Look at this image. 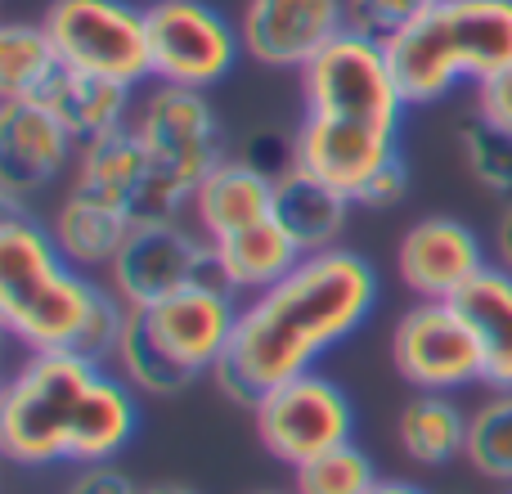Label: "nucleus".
<instances>
[{"label":"nucleus","mask_w":512,"mask_h":494,"mask_svg":"<svg viewBox=\"0 0 512 494\" xmlns=\"http://www.w3.org/2000/svg\"><path fill=\"white\" fill-rule=\"evenodd\" d=\"M468 468L512 490V391H490L468 414Z\"/></svg>","instance_id":"393cba45"},{"label":"nucleus","mask_w":512,"mask_h":494,"mask_svg":"<svg viewBox=\"0 0 512 494\" xmlns=\"http://www.w3.org/2000/svg\"><path fill=\"white\" fill-rule=\"evenodd\" d=\"M41 27L50 32L63 68L122 81L131 90L153 81L149 27L144 5L135 0H50Z\"/></svg>","instance_id":"0eeeda50"},{"label":"nucleus","mask_w":512,"mask_h":494,"mask_svg":"<svg viewBox=\"0 0 512 494\" xmlns=\"http://www.w3.org/2000/svg\"><path fill=\"white\" fill-rule=\"evenodd\" d=\"M391 364L414 391L481 387V351L454 301H414L391 328Z\"/></svg>","instance_id":"9b49d317"},{"label":"nucleus","mask_w":512,"mask_h":494,"mask_svg":"<svg viewBox=\"0 0 512 494\" xmlns=\"http://www.w3.org/2000/svg\"><path fill=\"white\" fill-rule=\"evenodd\" d=\"M508 494H512V490H508Z\"/></svg>","instance_id":"e433bc0d"},{"label":"nucleus","mask_w":512,"mask_h":494,"mask_svg":"<svg viewBox=\"0 0 512 494\" xmlns=\"http://www.w3.org/2000/svg\"><path fill=\"white\" fill-rule=\"evenodd\" d=\"M490 265L512 274V203L499 207L495 230H490Z\"/></svg>","instance_id":"473e14b6"},{"label":"nucleus","mask_w":512,"mask_h":494,"mask_svg":"<svg viewBox=\"0 0 512 494\" xmlns=\"http://www.w3.org/2000/svg\"><path fill=\"white\" fill-rule=\"evenodd\" d=\"M77 135L41 99H0V198L27 207L77 167Z\"/></svg>","instance_id":"ddd939ff"},{"label":"nucleus","mask_w":512,"mask_h":494,"mask_svg":"<svg viewBox=\"0 0 512 494\" xmlns=\"http://www.w3.org/2000/svg\"><path fill=\"white\" fill-rule=\"evenodd\" d=\"M59 68V50L41 23L0 27V99H36Z\"/></svg>","instance_id":"b1692460"},{"label":"nucleus","mask_w":512,"mask_h":494,"mask_svg":"<svg viewBox=\"0 0 512 494\" xmlns=\"http://www.w3.org/2000/svg\"><path fill=\"white\" fill-rule=\"evenodd\" d=\"M252 423H256V441L283 468H301V463L355 441L351 396H346L342 382H333L319 369L265 391L252 405Z\"/></svg>","instance_id":"1a4fd4ad"},{"label":"nucleus","mask_w":512,"mask_h":494,"mask_svg":"<svg viewBox=\"0 0 512 494\" xmlns=\"http://www.w3.org/2000/svg\"><path fill=\"white\" fill-rule=\"evenodd\" d=\"M243 297L221 283H194L171 297H162L149 310H131L149 342L189 378H212L216 364L230 355L234 328H239Z\"/></svg>","instance_id":"f8f14e48"},{"label":"nucleus","mask_w":512,"mask_h":494,"mask_svg":"<svg viewBox=\"0 0 512 494\" xmlns=\"http://www.w3.org/2000/svg\"><path fill=\"white\" fill-rule=\"evenodd\" d=\"M126 301L104 279L77 270L54 247L45 221L27 207L0 216V324L27 355L72 351L81 360L113 364Z\"/></svg>","instance_id":"20e7f679"},{"label":"nucleus","mask_w":512,"mask_h":494,"mask_svg":"<svg viewBox=\"0 0 512 494\" xmlns=\"http://www.w3.org/2000/svg\"><path fill=\"white\" fill-rule=\"evenodd\" d=\"M252 494H297V490H252Z\"/></svg>","instance_id":"c9c22d12"},{"label":"nucleus","mask_w":512,"mask_h":494,"mask_svg":"<svg viewBox=\"0 0 512 494\" xmlns=\"http://www.w3.org/2000/svg\"><path fill=\"white\" fill-rule=\"evenodd\" d=\"M63 494H140V486H135L117 463H90V468L72 472V481L63 486Z\"/></svg>","instance_id":"2f4dec72"},{"label":"nucleus","mask_w":512,"mask_h":494,"mask_svg":"<svg viewBox=\"0 0 512 494\" xmlns=\"http://www.w3.org/2000/svg\"><path fill=\"white\" fill-rule=\"evenodd\" d=\"M490 270V239L459 216H418L396 243V274L418 301H454Z\"/></svg>","instance_id":"2eb2a0df"},{"label":"nucleus","mask_w":512,"mask_h":494,"mask_svg":"<svg viewBox=\"0 0 512 494\" xmlns=\"http://www.w3.org/2000/svg\"><path fill=\"white\" fill-rule=\"evenodd\" d=\"M382 45L409 108L445 104L454 90L512 68V0H436Z\"/></svg>","instance_id":"39448f33"},{"label":"nucleus","mask_w":512,"mask_h":494,"mask_svg":"<svg viewBox=\"0 0 512 494\" xmlns=\"http://www.w3.org/2000/svg\"><path fill=\"white\" fill-rule=\"evenodd\" d=\"M144 27L158 86L212 90L239 68V59H248L239 18L216 9L212 0H149Z\"/></svg>","instance_id":"6e6552de"},{"label":"nucleus","mask_w":512,"mask_h":494,"mask_svg":"<svg viewBox=\"0 0 512 494\" xmlns=\"http://www.w3.org/2000/svg\"><path fill=\"white\" fill-rule=\"evenodd\" d=\"M396 445L418 468H450L468 454V409L441 391H414L396 414Z\"/></svg>","instance_id":"5701e85b"},{"label":"nucleus","mask_w":512,"mask_h":494,"mask_svg":"<svg viewBox=\"0 0 512 494\" xmlns=\"http://www.w3.org/2000/svg\"><path fill=\"white\" fill-rule=\"evenodd\" d=\"M131 126L153 167V198L144 221H180V212H189L194 189L230 158L225 126L212 99L207 90H180L153 81L149 95L135 99Z\"/></svg>","instance_id":"423d86ee"},{"label":"nucleus","mask_w":512,"mask_h":494,"mask_svg":"<svg viewBox=\"0 0 512 494\" xmlns=\"http://www.w3.org/2000/svg\"><path fill=\"white\" fill-rule=\"evenodd\" d=\"M45 230H50L54 247H59L77 270L95 274V270H108L113 256L122 252V243L131 239L135 216L126 212V207L104 203V198L81 194V189L68 185V194L54 203Z\"/></svg>","instance_id":"a211bd4d"},{"label":"nucleus","mask_w":512,"mask_h":494,"mask_svg":"<svg viewBox=\"0 0 512 494\" xmlns=\"http://www.w3.org/2000/svg\"><path fill=\"white\" fill-rule=\"evenodd\" d=\"M346 27V0H243L239 9L243 54L270 72H301Z\"/></svg>","instance_id":"4468645a"},{"label":"nucleus","mask_w":512,"mask_h":494,"mask_svg":"<svg viewBox=\"0 0 512 494\" xmlns=\"http://www.w3.org/2000/svg\"><path fill=\"white\" fill-rule=\"evenodd\" d=\"M140 494H198V490L180 486V481H149V486H140Z\"/></svg>","instance_id":"f704fd0d"},{"label":"nucleus","mask_w":512,"mask_h":494,"mask_svg":"<svg viewBox=\"0 0 512 494\" xmlns=\"http://www.w3.org/2000/svg\"><path fill=\"white\" fill-rule=\"evenodd\" d=\"M481 351V387L512 391V274L490 265L454 297Z\"/></svg>","instance_id":"6ab92c4d"},{"label":"nucleus","mask_w":512,"mask_h":494,"mask_svg":"<svg viewBox=\"0 0 512 494\" xmlns=\"http://www.w3.org/2000/svg\"><path fill=\"white\" fill-rule=\"evenodd\" d=\"M140 432V396L113 364L72 351L27 355L0 391V454L14 468L117 463Z\"/></svg>","instance_id":"7ed1b4c3"},{"label":"nucleus","mask_w":512,"mask_h":494,"mask_svg":"<svg viewBox=\"0 0 512 494\" xmlns=\"http://www.w3.org/2000/svg\"><path fill=\"white\" fill-rule=\"evenodd\" d=\"M301 77V122L292 131V167L355 198L373 171L400 153L409 99L396 86L387 45L360 27L328 41Z\"/></svg>","instance_id":"f03ea898"},{"label":"nucleus","mask_w":512,"mask_h":494,"mask_svg":"<svg viewBox=\"0 0 512 494\" xmlns=\"http://www.w3.org/2000/svg\"><path fill=\"white\" fill-rule=\"evenodd\" d=\"M36 99L77 135V144L117 131V126H131V117H135V90L131 86L90 77V72H72V68L54 72V81Z\"/></svg>","instance_id":"412c9836"},{"label":"nucleus","mask_w":512,"mask_h":494,"mask_svg":"<svg viewBox=\"0 0 512 494\" xmlns=\"http://www.w3.org/2000/svg\"><path fill=\"white\" fill-rule=\"evenodd\" d=\"M301 256L306 252L292 243V234L279 225V216H265V221L248 225V230L212 243L216 279L230 292H239V297H256V292L274 288Z\"/></svg>","instance_id":"aec40b11"},{"label":"nucleus","mask_w":512,"mask_h":494,"mask_svg":"<svg viewBox=\"0 0 512 494\" xmlns=\"http://www.w3.org/2000/svg\"><path fill=\"white\" fill-rule=\"evenodd\" d=\"M432 5L436 0H346L351 27H360V32H369V36H391L396 27H405L409 18H418Z\"/></svg>","instance_id":"c85d7f7f"},{"label":"nucleus","mask_w":512,"mask_h":494,"mask_svg":"<svg viewBox=\"0 0 512 494\" xmlns=\"http://www.w3.org/2000/svg\"><path fill=\"white\" fill-rule=\"evenodd\" d=\"M454 140H459V158L481 194H490L499 207L512 203V131L468 117V122H459Z\"/></svg>","instance_id":"bb28decb"},{"label":"nucleus","mask_w":512,"mask_h":494,"mask_svg":"<svg viewBox=\"0 0 512 494\" xmlns=\"http://www.w3.org/2000/svg\"><path fill=\"white\" fill-rule=\"evenodd\" d=\"M369 494H432V490L414 486V481H396V477H382V481H378V486H373Z\"/></svg>","instance_id":"72a5a7b5"},{"label":"nucleus","mask_w":512,"mask_h":494,"mask_svg":"<svg viewBox=\"0 0 512 494\" xmlns=\"http://www.w3.org/2000/svg\"><path fill=\"white\" fill-rule=\"evenodd\" d=\"M72 189L126 207L135 216V225H140L153 198V167H149V153H144L135 126H117V131L95 135V140L81 144L77 167H72Z\"/></svg>","instance_id":"f3484780"},{"label":"nucleus","mask_w":512,"mask_h":494,"mask_svg":"<svg viewBox=\"0 0 512 494\" xmlns=\"http://www.w3.org/2000/svg\"><path fill=\"white\" fill-rule=\"evenodd\" d=\"M409 198V162H405V149L391 153L373 180L364 185V194L355 198V207H373V212H387V207H400Z\"/></svg>","instance_id":"c756f323"},{"label":"nucleus","mask_w":512,"mask_h":494,"mask_svg":"<svg viewBox=\"0 0 512 494\" xmlns=\"http://www.w3.org/2000/svg\"><path fill=\"white\" fill-rule=\"evenodd\" d=\"M113 369L131 382L135 396L171 400V396H180L185 387H194V378L180 373L176 364H171L167 355L149 342V333L140 328V319L135 315L126 319V328H122V342H117V351H113Z\"/></svg>","instance_id":"a878e982"},{"label":"nucleus","mask_w":512,"mask_h":494,"mask_svg":"<svg viewBox=\"0 0 512 494\" xmlns=\"http://www.w3.org/2000/svg\"><path fill=\"white\" fill-rule=\"evenodd\" d=\"M378 301L382 279L355 247L301 256L274 288L243 297L230 355L212 373L216 391L252 409L270 387L319 369L328 351L369 324Z\"/></svg>","instance_id":"f257e3e1"},{"label":"nucleus","mask_w":512,"mask_h":494,"mask_svg":"<svg viewBox=\"0 0 512 494\" xmlns=\"http://www.w3.org/2000/svg\"><path fill=\"white\" fill-rule=\"evenodd\" d=\"M378 481L382 477L373 468V459L355 441L292 468V490L297 494H369Z\"/></svg>","instance_id":"cd10ccee"},{"label":"nucleus","mask_w":512,"mask_h":494,"mask_svg":"<svg viewBox=\"0 0 512 494\" xmlns=\"http://www.w3.org/2000/svg\"><path fill=\"white\" fill-rule=\"evenodd\" d=\"M351 198L328 189L324 180L306 176V171L288 167L274 180V216L279 225L292 234V243L301 252H328V247L342 243L346 221H351Z\"/></svg>","instance_id":"4be33fe9"},{"label":"nucleus","mask_w":512,"mask_h":494,"mask_svg":"<svg viewBox=\"0 0 512 494\" xmlns=\"http://www.w3.org/2000/svg\"><path fill=\"white\" fill-rule=\"evenodd\" d=\"M472 117L499 126V131H512V68L472 86Z\"/></svg>","instance_id":"7c9ffc66"},{"label":"nucleus","mask_w":512,"mask_h":494,"mask_svg":"<svg viewBox=\"0 0 512 494\" xmlns=\"http://www.w3.org/2000/svg\"><path fill=\"white\" fill-rule=\"evenodd\" d=\"M274 180L279 176L256 158H225L189 198V216H194L198 234L216 243L274 216Z\"/></svg>","instance_id":"dca6fc26"},{"label":"nucleus","mask_w":512,"mask_h":494,"mask_svg":"<svg viewBox=\"0 0 512 494\" xmlns=\"http://www.w3.org/2000/svg\"><path fill=\"white\" fill-rule=\"evenodd\" d=\"M104 283L126 301V310H149L180 288L221 279H216L212 243L198 234V225L140 221L131 230V239L122 243V252L113 256V265L104 270Z\"/></svg>","instance_id":"9d476101"}]
</instances>
